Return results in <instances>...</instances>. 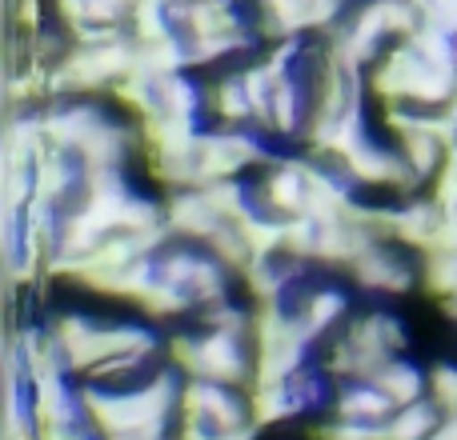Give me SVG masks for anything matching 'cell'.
Wrapping results in <instances>:
<instances>
[{
	"mask_svg": "<svg viewBox=\"0 0 457 440\" xmlns=\"http://www.w3.org/2000/svg\"><path fill=\"white\" fill-rule=\"evenodd\" d=\"M169 356L185 377H209L221 385H257V332H225L197 324L169 340Z\"/></svg>",
	"mask_w": 457,
	"mask_h": 440,
	"instance_id": "1",
	"label": "cell"
},
{
	"mask_svg": "<svg viewBox=\"0 0 457 440\" xmlns=\"http://www.w3.org/2000/svg\"><path fill=\"white\" fill-rule=\"evenodd\" d=\"M333 417L345 420H365V425H386L394 417L397 404L381 393L373 380H337V393H333Z\"/></svg>",
	"mask_w": 457,
	"mask_h": 440,
	"instance_id": "2",
	"label": "cell"
},
{
	"mask_svg": "<svg viewBox=\"0 0 457 440\" xmlns=\"http://www.w3.org/2000/svg\"><path fill=\"white\" fill-rule=\"evenodd\" d=\"M370 380L397 404V409H402V404H413V401H426V396H429V372L418 369V364H413L405 353L402 356H389V361L381 364Z\"/></svg>",
	"mask_w": 457,
	"mask_h": 440,
	"instance_id": "3",
	"label": "cell"
},
{
	"mask_svg": "<svg viewBox=\"0 0 457 440\" xmlns=\"http://www.w3.org/2000/svg\"><path fill=\"white\" fill-rule=\"evenodd\" d=\"M445 420V409L434 401V396H426V401H413V404H402V409H394V417L386 420V440H429L442 428Z\"/></svg>",
	"mask_w": 457,
	"mask_h": 440,
	"instance_id": "4",
	"label": "cell"
},
{
	"mask_svg": "<svg viewBox=\"0 0 457 440\" xmlns=\"http://www.w3.org/2000/svg\"><path fill=\"white\" fill-rule=\"evenodd\" d=\"M313 440H386V428L381 425H365V420H345V417H333L325 425H317Z\"/></svg>",
	"mask_w": 457,
	"mask_h": 440,
	"instance_id": "5",
	"label": "cell"
},
{
	"mask_svg": "<svg viewBox=\"0 0 457 440\" xmlns=\"http://www.w3.org/2000/svg\"><path fill=\"white\" fill-rule=\"evenodd\" d=\"M429 396L445 412H457V364H434L429 369Z\"/></svg>",
	"mask_w": 457,
	"mask_h": 440,
	"instance_id": "6",
	"label": "cell"
}]
</instances>
